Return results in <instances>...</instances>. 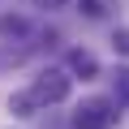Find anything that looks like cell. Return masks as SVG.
<instances>
[{"label": "cell", "instance_id": "1", "mask_svg": "<svg viewBox=\"0 0 129 129\" xmlns=\"http://www.w3.org/2000/svg\"><path fill=\"white\" fill-rule=\"evenodd\" d=\"M30 99L43 108V103H64L69 99V73L60 69H43L35 82H30Z\"/></svg>", "mask_w": 129, "mask_h": 129}, {"label": "cell", "instance_id": "2", "mask_svg": "<svg viewBox=\"0 0 129 129\" xmlns=\"http://www.w3.org/2000/svg\"><path fill=\"white\" fill-rule=\"evenodd\" d=\"M112 120H116L112 99H82L73 112V129H112Z\"/></svg>", "mask_w": 129, "mask_h": 129}, {"label": "cell", "instance_id": "3", "mask_svg": "<svg viewBox=\"0 0 129 129\" xmlns=\"http://www.w3.org/2000/svg\"><path fill=\"white\" fill-rule=\"evenodd\" d=\"M69 69H73L78 78H95V73H99V60H95L90 52H82V47H73V52H69Z\"/></svg>", "mask_w": 129, "mask_h": 129}, {"label": "cell", "instance_id": "4", "mask_svg": "<svg viewBox=\"0 0 129 129\" xmlns=\"http://www.w3.org/2000/svg\"><path fill=\"white\" fill-rule=\"evenodd\" d=\"M9 108L17 112V116H35V99H30V90H17V95H9Z\"/></svg>", "mask_w": 129, "mask_h": 129}, {"label": "cell", "instance_id": "5", "mask_svg": "<svg viewBox=\"0 0 129 129\" xmlns=\"http://www.w3.org/2000/svg\"><path fill=\"white\" fill-rule=\"evenodd\" d=\"M112 86H116V99H125V103H129V69H116Z\"/></svg>", "mask_w": 129, "mask_h": 129}, {"label": "cell", "instance_id": "6", "mask_svg": "<svg viewBox=\"0 0 129 129\" xmlns=\"http://www.w3.org/2000/svg\"><path fill=\"white\" fill-rule=\"evenodd\" d=\"M0 30H5V35H22L26 22H22V17H5V22H0Z\"/></svg>", "mask_w": 129, "mask_h": 129}, {"label": "cell", "instance_id": "7", "mask_svg": "<svg viewBox=\"0 0 129 129\" xmlns=\"http://www.w3.org/2000/svg\"><path fill=\"white\" fill-rule=\"evenodd\" d=\"M82 13L86 17H103V0H82Z\"/></svg>", "mask_w": 129, "mask_h": 129}, {"label": "cell", "instance_id": "8", "mask_svg": "<svg viewBox=\"0 0 129 129\" xmlns=\"http://www.w3.org/2000/svg\"><path fill=\"white\" fill-rule=\"evenodd\" d=\"M43 9H60V5H69V0H39Z\"/></svg>", "mask_w": 129, "mask_h": 129}]
</instances>
